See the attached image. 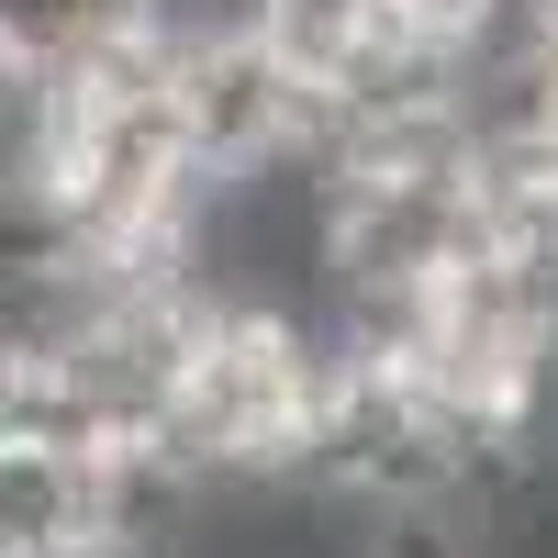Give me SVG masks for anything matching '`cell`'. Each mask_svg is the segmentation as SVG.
Segmentation results:
<instances>
[{"label": "cell", "mask_w": 558, "mask_h": 558, "mask_svg": "<svg viewBox=\"0 0 558 558\" xmlns=\"http://www.w3.org/2000/svg\"><path fill=\"white\" fill-rule=\"evenodd\" d=\"M324 391V347L291 313H235L213 302L168 368V402L146 425V458L179 481H279L302 470V425Z\"/></svg>", "instance_id": "cell-1"}]
</instances>
